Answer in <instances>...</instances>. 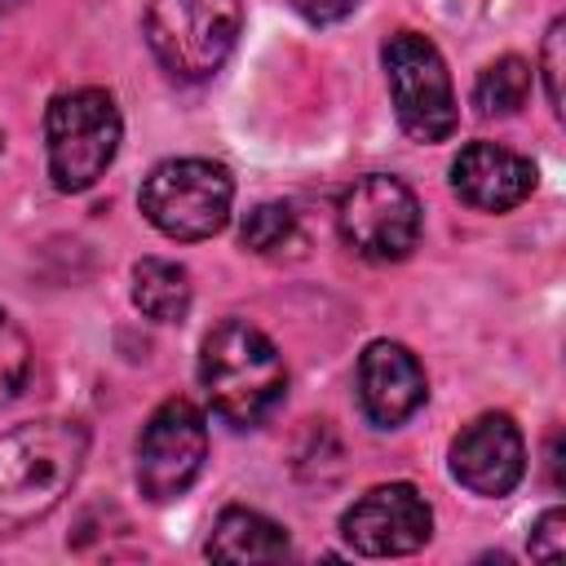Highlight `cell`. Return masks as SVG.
I'll use <instances>...</instances> for the list:
<instances>
[{"mask_svg":"<svg viewBox=\"0 0 566 566\" xmlns=\"http://www.w3.org/2000/svg\"><path fill=\"white\" fill-rule=\"evenodd\" d=\"M88 433L75 420H35L0 438V535L49 517L75 486Z\"/></svg>","mask_w":566,"mask_h":566,"instance_id":"1","label":"cell"},{"mask_svg":"<svg viewBox=\"0 0 566 566\" xmlns=\"http://www.w3.org/2000/svg\"><path fill=\"white\" fill-rule=\"evenodd\" d=\"M199 380L212 411L234 429L261 424L287 394V367L279 349L243 318H226L203 336Z\"/></svg>","mask_w":566,"mask_h":566,"instance_id":"2","label":"cell"},{"mask_svg":"<svg viewBox=\"0 0 566 566\" xmlns=\"http://www.w3.org/2000/svg\"><path fill=\"white\" fill-rule=\"evenodd\" d=\"M119 111L106 88H71L57 93L44 111V146L49 177L62 195L88 190L119 150Z\"/></svg>","mask_w":566,"mask_h":566,"instance_id":"3","label":"cell"},{"mask_svg":"<svg viewBox=\"0 0 566 566\" xmlns=\"http://www.w3.org/2000/svg\"><path fill=\"white\" fill-rule=\"evenodd\" d=\"M243 27V0H150L146 44L177 80H208L230 57Z\"/></svg>","mask_w":566,"mask_h":566,"instance_id":"4","label":"cell"},{"mask_svg":"<svg viewBox=\"0 0 566 566\" xmlns=\"http://www.w3.org/2000/svg\"><path fill=\"white\" fill-rule=\"evenodd\" d=\"M230 203H234V181L212 159H164L142 181L146 221L177 243L212 239L230 221Z\"/></svg>","mask_w":566,"mask_h":566,"instance_id":"5","label":"cell"},{"mask_svg":"<svg viewBox=\"0 0 566 566\" xmlns=\"http://www.w3.org/2000/svg\"><path fill=\"white\" fill-rule=\"evenodd\" d=\"M380 62L402 133L411 142H447L455 133V93L442 53L416 31H394Z\"/></svg>","mask_w":566,"mask_h":566,"instance_id":"6","label":"cell"},{"mask_svg":"<svg viewBox=\"0 0 566 566\" xmlns=\"http://www.w3.org/2000/svg\"><path fill=\"white\" fill-rule=\"evenodd\" d=\"M340 239L367 261H402L420 239V199L407 181L367 172L336 203Z\"/></svg>","mask_w":566,"mask_h":566,"instance_id":"7","label":"cell"},{"mask_svg":"<svg viewBox=\"0 0 566 566\" xmlns=\"http://www.w3.org/2000/svg\"><path fill=\"white\" fill-rule=\"evenodd\" d=\"M208 455V424L195 402L168 398L155 407V416L142 424L137 438V486L146 500L164 504L177 500L203 469Z\"/></svg>","mask_w":566,"mask_h":566,"instance_id":"8","label":"cell"},{"mask_svg":"<svg viewBox=\"0 0 566 566\" xmlns=\"http://www.w3.org/2000/svg\"><path fill=\"white\" fill-rule=\"evenodd\" d=\"M433 531V509L411 482H385L358 495L345 517L340 535L363 557H402L416 553Z\"/></svg>","mask_w":566,"mask_h":566,"instance_id":"9","label":"cell"},{"mask_svg":"<svg viewBox=\"0 0 566 566\" xmlns=\"http://www.w3.org/2000/svg\"><path fill=\"white\" fill-rule=\"evenodd\" d=\"M451 473L473 495H509L526 473V442L504 411L469 420L451 442Z\"/></svg>","mask_w":566,"mask_h":566,"instance_id":"10","label":"cell"},{"mask_svg":"<svg viewBox=\"0 0 566 566\" xmlns=\"http://www.w3.org/2000/svg\"><path fill=\"white\" fill-rule=\"evenodd\" d=\"M424 371L398 340H371L358 358V402L376 429H398L424 402Z\"/></svg>","mask_w":566,"mask_h":566,"instance_id":"11","label":"cell"},{"mask_svg":"<svg viewBox=\"0 0 566 566\" xmlns=\"http://www.w3.org/2000/svg\"><path fill=\"white\" fill-rule=\"evenodd\" d=\"M455 195L478 212H509L535 190V164L495 142H469L451 159Z\"/></svg>","mask_w":566,"mask_h":566,"instance_id":"12","label":"cell"},{"mask_svg":"<svg viewBox=\"0 0 566 566\" xmlns=\"http://www.w3.org/2000/svg\"><path fill=\"white\" fill-rule=\"evenodd\" d=\"M208 557L212 562H283L287 557V531L279 522H270L256 509H226L208 535Z\"/></svg>","mask_w":566,"mask_h":566,"instance_id":"13","label":"cell"},{"mask_svg":"<svg viewBox=\"0 0 566 566\" xmlns=\"http://www.w3.org/2000/svg\"><path fill=\"white\" fill-rule=\"evenodd\" d=\"M133 301L155 323H181L190 310V274L177 261L142 256L133 265Z\"/></svg>","mask_w":566,"mask_h":566,"instance_id":"14","label":"cell"},{"mask_svg":"<svg viewBox=\"0 0 566 566\" xmlns=\"http://www.w3.org/2000/svg\"><path fill=\"white\" fill-rule=\"evenodd\" d=\"M526 97H531V62H522L513 53L482 66V75L473 84V106L482 115H513L526 106Z\"/></svg>","mask_w":566,"mask_h":566,"instance_id":"15","label":"cell"},{"mask_svg":"<svg viewBox=\"0 0 566 566\" xmlns=\"http://www.w3.org/2000/svg\"><path fill=\"white\" fill-rule=\"evenodd\" d=\"M292 234H296V212L287 203H256L239 230L243 248L252 252H279L283 243H292Z\"/></svg>","mask_w":566,"mask_h":566,"instance_id":"16","label":"cell"},{"mask_svg":"<svg viewBox=\"0 0 566 566\" xmlns=\"http://www.w3.org/2000/svg\"><path fill=\"white\" fill-rule=\"evenodd\" d=\"M27 371H31V345L22 327L9 314H0V402H9L22 389Z\"/></svg>","mask_w":566,"mask_h":566,"instance_id":"17","label":"cell"},{"mask_svg":"<svg viewBox=\"0 0 566 566\" xmlns=\"http://www.w3.org/2000/svg\"><path fill=\"white\" fill-rule=\"evenodd\" d=\"M562 44H566V22L553 18L544 49H539V66H544V88H548V106L553 115H562Z\"/></svg>","mask_w":566,"mask_h":566,"instance_id":"18","label":"cell"},{"mask_svg":"<svg viewBox=\"0 0 566 566\" xmlns=\"http://www.w3.org/2000/svg\"><path fill=\"white\" fill-rule=\"evenodd\" d=\"M562 553H566V513H562V509H548V513L535 522V531H531V557L557 562Z\"/></svg>","mask_w":566,"mask_h":566,"instance_id":"19","label":"cell"},{"mask_svg":"<svg viewBox=\"0 0 566 566\" xmlns=\"http://www.w3.org/2000/svg\"><path fill=\"white\" fill-rule=\"evenodd\" d=\"M358 4H363V0H292V9H296L305 22H314V27L340 22V18H349Z\"/></svg>","mask_w":566,"mask_h":566,"instance_id":"20","label":"cell"},{"mask_svg":"<svg viewBox=\"0 0 566 566\" xmlns=\"http://www.w3.org/2000/svg\"><path fill=\"white\" fill-rule=\"evenodd\" d=\"M548 482H553L557 491H562V482H566V478H562V433L548 438Z\"/></svg>","mask_w":566,"mask_h":566,"instance_id":"21","label":"cell"}]
</instances>
